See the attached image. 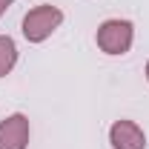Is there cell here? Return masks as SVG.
<instances>
[{
  "label": "cell",
  "mask_w": 149,
  "mask_h": 149,
  "mask_svg": "<svg viewBox=\"0 0 149 149\" xmlns=\"http://www.w3.org/2000/svg\"><path fill=\"white\" fill-rule=\"evenodd\" d=\"M29 146V118L9 115L0 120V149H26Z\"/></svg>",
  "instance_id": "3"
},
{
  "label": "cell",
  "mask_w": 149,
  "mask_h": 149,
  "mask_svg": "<svg viewBox=\"0 0 149 149\" xmlns=\"http://www.w3.org/2000/svg\"><path fill=\"white\" fill-rule=\"evenodd\" d=\"M9 6H12V0H0V15H3V12H6Z\"/></svg>",
  "instance_id": "6"
},
{
  "label": "cell",
  "mask_w": 149,
  "mask_h": 149,
  "mask_svg": "<svg viewBox=\"0 0 149 149\" xmlns=\"http://www.w3.org/2000/svg\"><path fill=\"white\" fill-rule=\"evenodd\" d=\"M63 23V12L57 6H37L23 17V37L29 43H40Z\"/></svg>",
  "instance_id": "1"
},
{
  "label": "cell",
  "mask_w": 149,
  "mask_h": 149,
  "mask_svg": "<svg viewBox=\"0 0 149 149\" xmlns=\"http://www.w3.org/2000/svg\"><path fill=\"white\" fill-rule=\"evenodd\" d=\"M15 63H17V46H15V40L0 35V77H6L12 72Z\"/></svg>",
  "instance_id": "5"
},
{
  "label": "cell",
  "mask_w": 149,
  "mask_h": 149,
  "mask_svg": "<svg viewBox=\"0 0 149 149\" xmlns=\"http://www.w3.org/2000/svg\"><path fill=\"white\" fill-rule=\"evenodd\" d=\"M132 37H135V29L129 20H106L97 29V46L106 55H126L132 46Z\"/></svg>",
  "instance_id": "2"
},
{
  "label": "cell",
  "mask_w": 149,
  "mask_h": 149,
  "mask_svg": "<svg viewBox=\"0 0 149 149\" xmlns=\"http://www.w3.org/2000/svg\"><path fill=\"white\" fill-rule=\"evenodd\" d=\"M146 77H149V63H146Z\"/></svg>",
  "instance_id": "7"
},
{
  "label": "cell",
  "mask_w": 149,
  "mask_h": 149,
  "mask_svg": "<svg viewBox=\"0 0 149 149\" xmlns=\"http://www.w3.org/2000/svg\"><path fill=\"white\" fill-rule=\"evenodd\" d=\"M109 141L115 149H143L146 146V135L135 120H118L109 129Z\"/></svg>",
  "instance_id": "4"
}]
</instances>
